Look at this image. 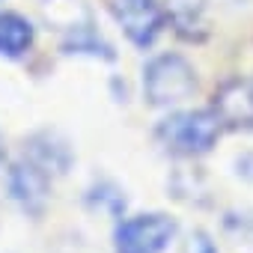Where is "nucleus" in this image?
I'll return each mask as SVG.
<instances>
[{"mask_svg":"<svg viewBox=\"0 0 253 253\" xmlns=\"http://www.w3.org/2000/svg\"><path fill=\"white\" fill-rule=\"evenodd\" d=\"M223 128V116L217 110H176L158 122L155 140L164 152L176 158H197L211 152Z\"/></svg>","mask_w":253,"mask_h":253,"instance_id":"obj_1","label":"nucleus"},{"mask_svg":"<svg viewBox=\"0 0 253 253\" xmlns=\"http://www.w3.org/2000/svg\"><path fill=\"white\" fill-rule=\"evenodd\" d=\"M197 92V72L179 54H158L143 69V95L152 107H173Z\"/></svg>","mask_w":253,"mask_h":253,"instance_id":"obj_2","label":"nucleus"},{"mask_svg":"<svg viewBox=\"0 0 253 253\" xmlns=\"http://www.w3.org/2000/svg\"><path fill=\"white\" fill-rule=\"evenodd\" d=\"M179 223L164 211L122 217L113 229V253H164L176 238Z\"/></svg>","mask_w":253,"mask_h":253,"instance_id":"obj_3","label":"nucleus"},{"mask_svg":"<svg viewBox=\"0 0 253 253\" xmlns=\"http://www.w3.org/2000/svg\"><path fill=\"white\" fill-rule=\"evenodd\" d=\"M110 12L125 39L137 48L155 45L164 30V9L158 0H110Z\"/></svg>","mask_w":253,"mask_h":253,"instance_id":"obj_4","label":"nucleus"},{"mask_svg":"<svg viewBox=\"0 0 253 253\" xmlns=\"http://www.w3.org/2000/svg\"><path fill=\"white\" fill-rule=\"evenodd\" d=\"M6 188L9 197L21 206V211H27L30 217H39L48 206V194H51V173L42 170L36 161L21 158L9 167L6 173Z\"/></svg>","mask_w":253,"mask_h":253,"instance_id":"obj_5","label":"nucleus"},{"mask_svg":"<svg viewBox=\"0 0 253 253\" xmlns=\"http://www.w3.org/2000/svg\"><path fill=\"white\" fill-rule=\"evenodd\" d=\"M27 152H30L27 155L30 161H36L42 170L57 173V176H63L72 167V161H75V152H72L69 140L60 137L57 131H39V134H33L27 140Z\"/></svg>","mask_w":253,"mask_h":253,"instance_id":"obj_6","label":"nucleus"},{"mask_svg":"<svg viewBox=\"0 0 253 253\" xmlns=\"http://www.w3.org/2000/svg\"><path fill=\"white\" fill-rule=\"evenodd\" d=\"M36 30L33 24L18 12H0V57L18 60L33 48Z\"/></svg>","mask_w":253,"mask_h":253,"instance_id":"obj_7","label":"nucleus"},{"mask_svg":"<svg viewBox=\"0 0 253 253\" xmlns=\"http://www.w3.org/2000/svg\"><path fill=\"white\" fill-rule=\"evenodd\" d=\"M167 15L179 36L185 39L206 36V0H167Z\"/></svg>","mask_w":253,"mask_h":253,"instance_id":"obj_8","label":"nucleus"},{"mask_svg":"<svg viewBox=\"0 0 253 253\" xmlns=\"http://www.w3.org/2000/svg\"><path fill=\"white\" fill-rule=\"evenodd\" d=\"M223 122L232 119L235 125L253 122V84H229L220 92V107H214Z\"/></svg>","mask_w":253,"mask_h":253,"instance_id":"obj_9","label":"nucleus"},{"mask_svg":"<svg viewBox=\"0 0 253 253\" xmlns=\"http://www.w3.org/2000/svg\"><path fill=\"white\" fill-rule=\"evenodd\" d=\"M66 54H86V57H101V60H113V48L92 30V24H84L78 30H69L66 42H63Z\"/></svg>","mask_w":253,"mask_h":253,"instance_id":"obj_10","label":"nucleus"},{"mask_svg":"<svg viewBox=\"0 0 253 253\" xmlns=\"http://www.w3.org/2000/svg\"><path fill=\"white\" fill-rule=\"evenodd\" d=\"M86 203L95 206V209H101V211H107V214H113V217H122L125 206H128L122 188H116L113 182H98V185H92L89 194H86Z\"/></svg>","mask_w":253,"mask_h":253,"instance_id":"obj_11","label":"nucleus"},{"mask_svg":"<svg viewBox=\"0 0 253 253\" xmlns=\"http://www.w3.org/2000/svg\"><path fill=\"white\" fill-rule=\"evenodd\" d=\"M179 253H220V250H217V244L211 241V235H209L206 229H194V232H188V238L182 241Z\"/></svg>","mask_w":253,"mask_h":253,"instance_id":"obj_12","label":"nucleus"},{"mask_svg":"<svg viewBox=\"0 0 253 253\" xmlns=\"http://www.w3.org/2000/svg\"><path fill=\"white\" fill-rule=\"evenodd\" d=\"M235 173L247 182H253V152H244L235 158Z\"/></svg>","mask_w":253,"mask_h":253,"instance_id":"obj_13","label":"nucleus"},{"mask_svg":"<svg viewBox=\"0 0 253 253\" xmlns=\"http://www.w3.org/2000/svg\"><path fill=\"white\" fill-rule=\"evenodd\" d=\"M3 158H6V143H3V134H0V164H3Z\"/></svg>","mask_w":253,"mask_h":253,"instance_id":"obj_14","label":"nucleus"}]
</instances>
